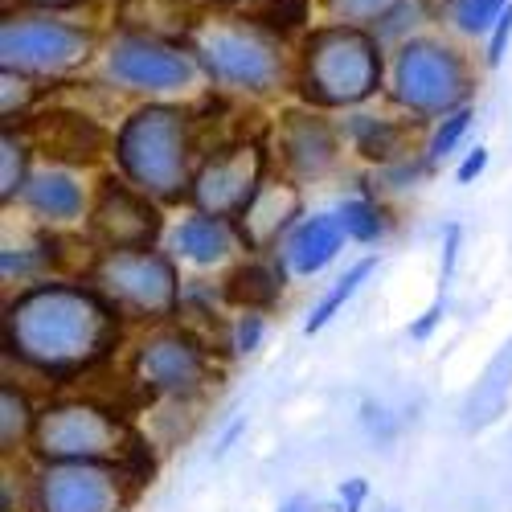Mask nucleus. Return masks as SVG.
I'll list each match as a JSON object with an SVG mask.
<instances>
[{"label": "nucleus", "mask_w": 512, "mask_h": 512, "mask_svg": "<svg viewBox=\"0 0 512 512\" xmlns=\"http://www.w3.org/2000/svg\"><path fill=\"white\" fill-rule=\"evenodd\" d=\"M119 340V308L99 287L33 283L5 308V349L46 377H78Z\"/></svg>", "instance_id": "1"}, {"label": "nucleus", "mask_w": 512, "mask_h": 512, "mask_svg": "<svg viewBox=\"0 0 512 512\" xmlns=\"http://www.w3.org/2000/svg\"><path fill=\"white\" fill-rule=\"evenodd\" d=\"M115 164L127 185L152 201H181L193 193V119L177 103H144L119 123Z\"/></svg>", "instance_id": "2"}, {"label": "nucleus", "mask_w": 512, "mask_h": 512, "mask_svg": "<svg viewBox=\"0 0 512 512\" xmlns=\"http://www.w3.org/2000/svg\"><path fill=\"white\" fill-rule=\"evenodd\" d=\"M185 46L193 50L201 74L222 91L267 99L287 78V46L263 17L213 13L201 17Z\"/></svg>", "instance_id": "3"}, {"label": "nucleus", "mask_w": 512, "mask_h": 512, "mask_svg": "<svg viewBox=\"0 0 512 512\" xmlns=\"http://www.w3.org/2000/svg\"><path fill=\"white\" fill-rule=\"evenodd\" d=\"M300 95L324 111H349L369 103L386 82V54L377 29L361 25H316L300 41Z\"/></svg>", "instance_id": "4"}, {"label": "nucleus", "mask_w": 512, "mask_h": 512, "mask_svg": "<svg viewBox=\"0 0 512 512\" xmlns=\"http://www.w3.org/2000/svg\"><path fill=\"white\" fill-rule=\"evenodd\" d=\"M472 87L476 82L467 58L439 37H406L394 50L390 99L418 119H443L467 107Z\"/></svg>", "instance_id": "5"}, {"label": "nucleus", "mask_w": 512, "mask_h": 512, "mask_svg": "<svg viewBox=\"0 0 512 512\" xmlns=\"http://www.w3.org/2000/svg\"><path fill=\"white\" fill-rule=\"evenodd\" d=\"M144 439L119 414L91 402H58L37 414L33 451L46 463H127Z\"/></svg>", "instance_id": "6"}, {"label": "nucleus", "mask_w": 512, "mask_h": 512, "mask_svg": "<svg viewBox=\"0 0 512 512\" xmlns=\"http://www.w3.org/2000/svg\"><path fill=\"white\" fill-rule=\"evenodd\" d=\"M95 54V33L54 13H9L0 21V70L29 78H62L87 66Z\"/></svg>", "instance_id": "7"}, {"label": "nucleus", "mask_w": 512, "mask_h": 512, "mask_svg": "<svg viewBox=\"0 0 512 512\" xmlns=\"http://www.w3.org/2000/svg\"><path fill=\"white\" fill-rule=\"evenodd\" d=\"M95 287L136 320H168L181 304L177 263L160 250H107L95 263Z\"/></svg>", "instance_id": "8"}, {"label": "nucleus", "mask_w": 512, "mask_h": 512, "mask_svg": "<svg viewBox=\"0 0 512 512\" xmlns=\"http://www.w3.org/2000/svg\"><path fill=\"white\" fill-rule=\"evenodd\" d=\"M107 78L136 95H173L201 78V66L185 41L156 37L140 29H119L103 54Z\"/></svg>", "instance_id": "9"}, {"label": "nucleus", "mask_w": 512, "mask_h": 512, "mask_svg": "<svg viewBox=\"0 0 512 512\" xmlns=\"http://www.w3.org/2000/svg\"><path fill=\"white\" fill-rule=\"evenodd\" d=\"M263 185H267V148L259 140H234L201 160L189 201L197 213L234 222Z\"/></svg>", "instance_id": "10"}, {"label": "nucleus", "mask_w": 512, "mask_h": 512, "mask_svg": "<svg viewBox=\"0 0 512 512\" xmlns=\"http://www.w3.org/2000/svg\"><path fill=\"white\" fill-rule=\"evenodd\" d=\"M127 480L132 476L119 463H46L33 484V504L37 512H123Z\"/></svg>", "instance_id": "11"}, {"label": "nucleus", "mask_w": 512, "mask_h": 512, "mask_svg": "<svg viewBox=\"0 0 512 512\" xmlns=\"http://www.w3.org/2000/svg\"><path fill=\"white\" fill-rule=\"evenodd\" d=\"M132 373H136V381L148 394L185 398V394L205 386L209 357H205V345L193 340L189 332L160 328L148 340H140V349L132 357Z\"/></svg>", "instance_id": "12"}, {"label": "nucleus", "mask_w": 512, "mask_h": 512, "mask_svg": "<svg viewBox=\"0 0 512 512\" xmlns=\"http://www.w3.org/2000/svg\"><path fill=\"white\" fill-rule=\"evenodd\" d=\"M160 226L156 201L127 181H107L91 209V238L103 250H148Z\"/></svg>", "instance_id": "13"}, {"label": "nucleus", "mask_w": 512, "mask_h": 512, "mask_svg": "<svg viewBox=\"0 0 512 512\" xmlns=\"http://www.w3.org/2000/svg\"><path fill=\"white\" fill-rule=\"evenodd\" d=\"M279 160L291 177L300 181H316L324 173H332V164L340 160V132L308 107H291L279 115Z\"/></svg>", "instance_id": "14"}, {"label": "nucleus", "mask_w": 512, "mask_h": 512, "mask_svg": "<svg viewBox=\"0 0 512 512\" xmlns=\"http://www.w3.org/2000/svg\"><path fill=\"white\" fill-rule=\"evenodd\" d=\"M29 144L46 156L50 164L66 168V164H95L107 148V132L91 119V115H78V111H46L29 119L25 127Z\"/></svg>", "instance_id": "15"}, {"label": "nucleus", "mask_w": 512, "mask_h": 512, "mask_svg": "<svg viewBox=\"0 0 512 512\" xmlns=\"http://www.w3.org/2000/svg\"><path fill=\"white\" fill-rule=\"evenodd\" d=\"M304 209V197H300V185L291 181H267L259 193H254V201L234 218V230H238V242L254 254H267L279 246L283 234H291L295 218H300Z\"/></svg>", "instance_id": "16"}, {"label": "nucleus", "mask_w": 512, "mask_h": 512, "mask_svg": "<svg viewBox=\"0 0 512 512\" xmlns=\"http://www.w3.org/2000/svg\"><path fill=\"white\" fill-rule=\"evenodd\" d=\"M345 238L349 234H345V226H340L336 213H312V218H304L287 234L283 263L295 275H316L336 259L340 250H345Z\"/></svg>", "instance_id": "17"}, {"label": "nucleus", "mask_w": 512, "mask_h": 512, "mask_svg": "<svg viewBox=\"0 0 512 512\" xmlns=\"http://www.w3.org/2000/svg\"><path fill=\"white\" fill-rule=\"evenodd\" d=\"M21 201L46 222H78L82 209H87V193H82L78 177L58 164H46L41 173H33Z\"/></svg>", "instance_id": "18"}, {"label": "nucleus", "mask_w": 512, "mask_h": 512, "mask_svg": "<svg viewBox=\"0 0 512 512\" xmlns=\"http://www.w3.org/2000/svg\"><path fill=\"white\" fill-rule=\"evenodd\" d=\"M234 238L238 230L226 222V218H209V213H193V218H185L173 234V246L185 263L193 267H218L226 254L234 250Z\"/></svg>", "instance_id": "19"}, {"label": "nucleus", "mask_w": 512, "mask_h": 512, "mask_svg": "<svg viewBox=\"0 0 512 512\" xmlns=\"http://www.w3.org/2000/svg\"><path fill=\"white\" fill-rule=\"evenodd\" d=\"M287 283V263H242L230 279H226V300L238 304L242 312H267L279 304Z\"/></svg>", "instance_id": "20"}, {"label": "nucleus", "mask_w": 512, "mask_h": 512, "mask_svg": "<svg viewBox=\"0 0 512 512\" xmlns=\"http://www.w3.org/2000/svg\"><path fill=\"white\" fill-rule=\"evenodd\" d=\"M345 136L357 148V156L373 160V164H398L406 160L402 152V127L394 119H381V115H349L345 123Z\"/></svg>", "instance_id": "21"}, {"label": "nucleus", "mask_w": 512, "mask_h": 512, "mask_svg": "<svg viewBox=\"0 0 512 512\" xmlns=\"http://www.w3.org/2000/svg\"><path fill=\"white\" fill-rule=\"evenodd\" d=\"M373 267H377V259H361V263H353L345 275H340V279L320 295V304L312 308V316L304 320V332H308V336H316L320 328H328V324H332V316H336L340 308H345V304L353 300V295L361 291V283L373 275Z\"/></svg>", "instance_id": "22"}, {"label": "nucleus", "mask_w": 512, "mask_h": 512, "mask_svg": "<svg viewBox=\"0 0 512 512\" xmlns=\"http://www.w3.org/2000/svg\"><path fill=\"white\" fill-rule=\"evenodd\" d=\"M29 156H33V144L25 132H13V127H5V136H0V201H13L25 193L29 185Z\"/></svg>", "instance_id": "23"}, {"label": "nucleus", "mask_w": 512, "mask_h": 512, "mask_svg": "<svg viewBox=\"0 0 512 512\" xmlns=\"http://www.w3.org/2000/svg\"><path fill=\"white\" fill-rule=\"evenodd\" d=\"M332 21L340 25H361V29H381L390 17H398L410 0H324Z\"/></svg>", "instance_id": "24"}, {"label": "nucleus", "mask_w": 512, "mask_h": 512, "mask_svg": "<svg viewBox=\"0 0 512 512\" xmlns=\"http://www.w3.org/2000/svg\"><path fill=\"white\" fill-rule=\"evenodd\" d=\"M508 5L512 0H451L447 17H451L455 33H463V37H488Z\"/></svg>", "instance_id": "25"}, {"label": "nucleus", "mask_w": 512, "mask_h": 512, "mask_svg": "<svg viewBox=\"0 0 512 512\" xmlns=\"http://www.w3.org/2000/svg\"><path fill=\"white\" fill-rule=\"evenodd\" d=\"M33 431H37V414L29 410V398L17 386H0V443H5V451H13Z\"/></svg>", "instance_id": "26"}, {"label": "nucleus", "mask_w": 512, "mask_h": 512, "mask_svg": "<svg viewBox=\"0 0 512 512\" xmlns=\"http://www.w3.org/2000/svg\"><path fill=\"white\" fill-rule=\"evenodd\" d=\"M336 218H340V226H345V234H349L353 242H365V246L386 234L381 209H377L369 197H345V201H340V209H336Z\"/></svg>", "instance_id": "27"}, {"label": "nucleus", "mask_w": 512, "mask_h": 512, "mask_svg": "<svg viewBox=\"0 0 512 512\" xmlns=\"http://www.w3.org/2000/svg\"><path fill=\"white\" fill-rule=\"evenodd\" d=\"M472 119H476L472 103L459 107V111H451V115H443V119L435 123V132H431V144H426V164H443V160L463 144V136H467V127H472Z\"/></svg>", "instance_id": "28"}, {"label": "nucleus", "mask_w": 512, "mask_h": 512, "mask_svg": "<svg viewBox=\"0 0 512 512\" xmlns=\"http://www.w3.org/2000/svg\"><path fill=\"white\" fill-rule=\"evenodd\" d=\"M5 87H0V111H5V127L13 123V115H25L29 111V103L41 95L37 91V82L41 78H29V74H17V70H5Z\"/></svg>", "instance_id": "29"}, {"label": "nucleus", "mask_w": 512, "mask_h": 512, "mask_svg": "<svg viewBox=\"0 0 512 512\" xmlns=\"http://www.w3.org/2000/svg\"><path fill=\"white\" fill-rule=\"evenodd\" d=\"M263 21L275 33H291V29H304L308 25V0H267L263 5Z\"/></svg>", "instance_id": "30"}, {"label": "nucleus", "mask_w": 512, "mask_h": 512, "mask_svg": "<svg viewBox=\"0 0 512 512\" xmlns=\"http://www.w3.org/2000/svg\"><path fill=\"white\" fill-rule=\"evenodd\" d=\"M484 41H488V50H484V66H488V70H496V66L504 62L508 46H512V5L504 9V17L492 25V33H488Z\"/></svg>", "instance_id": "31"}, {"label": "nucleus", "mask_w": 512, "mask_h": 512, "mask_svg": "<svg viewBox=\"0 0 512 512\" xmlns=\"http://www.w3.org/2000/svg\"><path fill=\"white\" fill-rule=\"evenodd\" d=\"M259 345H263V312H242V320L234 324V349L254 353Z\"/></svg>", "instance_id": "32"}, {"label": "nucleus", "mask_w": 512, "mask_h": 512, "mask_svg": "<svg viewBox=\"0 0 512 512\" xmlns=\"http://www.w3.org/2000/svg\"><path fill=\"white\" fill-rule=\"evenodd\" d=\"M484 168H488V148H484V144H476L472 152L463 156V164L455 168V181H459V185H472V181H480V177H484Z\"/></svg>", "instance_id": "33"}, {"label": "nucleus", "mask_w": 512, "mask_h": 512, "mask_svg": "<svg viewBox=\"0 0 512 512\" xmlns=\"http://www.w3.org/2000/svg\"><path fill=\"white\" fill-rule=\"evenodd\" d=\"M459 238H463V230H459V222H451V226L443 230V279H439V283H451V275H455V263H459Z\"/></svg>", "instance_id": "34"}, {"label": "nucleus", "mask_w": 512, "mask_h": 512, "mask_svg": "<svg viewBox=\"0 0 512 512\" xmlns=\"http://www.w3.org/2000/svg\"><path fill=\"white\" fill-rule=\"evenodd\" d=\"M443 312H447V304H443V295H439V300L422 312V320H414V324H410V340H426V336H431V332L439 328Z\"/></svg>", "instance_id": "35"}, {"label": "nucleus", "mask_w": 512, "mask_h": 512, "mask_svg": "<svg viewBox=\"0 0 512 512\" xmlns=\"http://www.w3.org/2000/svg\"><path fill=\"white\" fill-rule=\"evenodd\" d=\"M365 496H369V484L361 476L357 480H345V488H340V508H345V512H361Z\"/></svg>", "instance_id": "36"}, {"label": "nucleus", "mask_w": 512, "mask_h": 512, "mask_svg": "<svg viewBox=\"0 0 512 512\" xmlns=\"http://www.w3.org/2000/svg\"><path fill=\"white\" fill-rule=\"evenodd\" d=\"M21 5H29L33 13H66V9H82L87 0H21Z\"/></svg>", "instance_id": "37"}, {"label": "nucleus", "mask_w": 512, "mask_h": 512, "mask_svg": "<svg viewBox=\"0 0 512 512\" xmlns=\"http://www.w3.org/2000/svg\"><path fill=\"white\" fill-rule=\"evenodd\" d=\"M242 426H246V422H242V418H238V422H234V426H230V431H226V435H222V443H218V455H226V451H230V447H234V439H238V435H242Z\"/></svg>", "instance_id": "38"}, {"label": "nucleus", "mask_w": 512, "mask_h": 512, "mask_svg": "<svg viewBox=\"0 0 512 512\" xmlns=\"http://www.w3.org/2000/svg\"><path fill=\"white\" fill-rule=\"evenodd\" d=\"M279 512H308V500H300V496H295V500L279 504Z\"/></svg>", "instance_id": "39"}, {"label": "nucleus", "mask_w": 512, "mask_h": 512, "mask_svg": "<svg viewBox=\"0 0 512 512\" xmlns=\"http://www.w3.org/2000/svg\"><path fill=\"white\" fill-rule=\"evenodd\" d=\"M234 5H267V0H234Z\"/></svg>", "instance_id": "40"}, {"label": "nucleus", "mask_w": 512, "mask_h": 512, "mask_svg": "<svg viewBox=\"0 0 512 512\" xmlns=\"http://www.w3.org/2000/svg\"><path fill=\"white\" fill-rule=\"evenodd\" d=\"M390 512H394V508H390Z\"/></svg>", "instance_id": "41"}]
</instances>
